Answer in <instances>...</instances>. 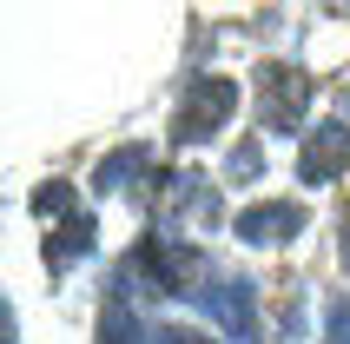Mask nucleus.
<instances>
[{
  "mask_svg": "<svg viewBox=\"0 0 350 344\" xmlns=\"http://www.w3.org/2000/svg\"><path fill=\"white\" fill-rule=\"evenodd\" d=\"M126 278H139V285H152V291H165V298H178V291L205 285V251L185 245V238H172V232L159 225V232H146V238L133 245Z\"/></svg>",
  "mask_w": 350,
  "mask_h": 344,
  "instance_id": "obj_1",
  "label": "nucleus"
},
{
  "mask_svg": "<svg viewBox=\"0 0 350 344\" xmlns=\"http://www.w3.org/2000/svg\"><path fill=\"white\" fill-rule=\"evenodd\" d=\"M232 113H238V86L225 73H198L192 86H185L178 119H172V146H198V139H212Z\"/></svg>",
  "mask_w": 350,
  "mask_h": 344,
  "instance_id": "obj_2",
  "label": "nucleus"
},
{
  "mask_svg": "<svg viewBox=\"0 0 350 344\" xmlns=\"http://www.w3.org/2000/svg\"><path fill=\"white\" fill-rule=\"evenodd\" d=\"M304 113H311V73L291 66V60L258 66V119H265L271 133H297Z\"/></svg>",
  "mask_w": 350,
  "mask_h": 344,
  "instance_id": "obj_3",
  "label": "nucleus"
},
{
  "mask_svg": "<svg viewBox=\"0 0 350 344\" xmlns=\"http://www.w3.org/2000/svg\"><path fill=\"white\" fill-rule=\"evenodd\" d=\"M198 311L225 325L232 344H258V291L252 278H212V285H198Z\"/></svg>",
  "mask_w": 350,
  "mask_h": 344,
  "instance_id": "obj_4",
  "label": "nucleus"
},
{
  "mask_svg": "<svg viewBox=\"0 0 350 344\" xmlns=\"http://www.w3.org/2000/svg\"><path fill=\"white\" fill-rule=\"evenodd\" d=\"M344 166H350V126L344 119H324V126L304 139V153H297V179H304V186H331Z\"/></svg>",
  "mask_w": 350,
  "mask_h": 344,
  "instance_id": "obj_5",
  "label": "nucleus"
},
{
  "mask_svg": "<svg viewBox=\"0 0 350 344\" xmlns=\"http://www.w3.org/2000/svg\"><path fill=\"white\" fill-rule=\"evenodd\" d=\"M232 232L245 245H284V238L304 232V206H252V212L232 219Z\"/></svg>",
  "mask_w": 350,
  "mask_h": 344,
  "instance_id": "obj_6",
  "label": "nucleus"
},
{
  "mask_svg": "<svg viewBox=\"0 0 350 344\" xmlns=\"http://www.w3.org/2000/svg\"><path fill=\"white\" fill-rule=\"evenodd\" d=\"M59 232H46V271H66L73 258H86L93 251V212H66V219H53Z\"/></svg>",
  "mask_w": 350,
  "mask_h": 344,
  "instance_id": "obj_7",
  "label": "nucleus"
},
{
  "mask_svg": "<svg viewBox=\"0 0 350 344\" xmlns=\"http://www.w3.org/2000/svg\"><path fill=\"white\" fill-rule=\"evenodd\" d=\"M152 172V146H119L113 159H99V172H93V186L113 199V192H126V186H139Z\"/></svg>",
  "mask_w": 350,
  "mask_h": 344,
  "instance_id": "obj_8",
  "label": "nucleus"
},
{
  "mask_svg": "<svg viewBox=\"0 0 350 344\" xmlns=\"http://www.w3.org/2000/svg\"><path fill=\"white\" fill-rule=\"evenodd\" d=\"M99 344H152V325H139L133 305H126V298H113V305L99 311Z\"/></svg>",
  "mask_w": 350,
  "mask_h": 344,
  "instance_id": "obj_9",
  "label": "nucleus"
},
{
  "mask_svg": "<svg viewBox=\"0 0 350 344\" xmlns=\"http://www.w3.org/2000/svg\"><path fill=\"white\" fill-rule=\"evenodd\" d=\"M33 212H40V219H66V212H79L73 206V186H59V179H53V186H40L33 192Z\"/></svg>",
  "mask_w": 350,
  "mask_h": 344,
  "instance_id": "obj_10",
  "label": "nucleus"
},
{
  "mask_svg": "<svg viewBox=\"0 0 350 344\" xmlns=\"http://www.w3.org/2000/svg\"><path fill=\"white\" fill-rule=\"evenodd\" d=\"M324 344H350V298H337L324 311Z\"/></svg>",
  "mask_w": 350,
  "mask_h": 344,
  "instance_id": "obj_11",
  "label": "nucleus"
},
{
  "mask_svg": "<svg viewBox=\"0 0 350 344\" xmlns=\"http://www.w3.org/2000/svg\"><path fill=\"white\" fill-rule=\"evenodd\" d=\"M152 344H218L212 331H192V325H152Z\"/></svg>",
  "mask_w": 350,
  "mask_h": 344,
  "instance_id": "obj_12",
  "label": "nucleus"
},
{
  "mask_svg": "<svg viewBox=\"0 0 350 344\" xmlns=\"http://www.w3.org/2000/svg\"><path fill=\"white\" fill-rule=\"evenodd\" d=\"M344 265H350V225H344Z\"/></svg>",
  "mask_w": 350,
  "mask_h": 344,
  "instance_id": "obj_13",
  "label": "nucleus"
}]
</instances>
